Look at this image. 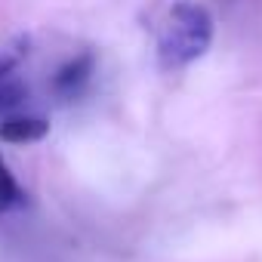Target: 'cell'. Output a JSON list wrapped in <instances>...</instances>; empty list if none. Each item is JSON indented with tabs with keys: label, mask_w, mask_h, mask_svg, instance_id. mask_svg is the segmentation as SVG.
<instances>
[{
	"label": "cell",
	"mask_w": 262,
	"mask_h": 262,
	"mask_svg": "<svg viewBox=\"0 0 262 262\" xmlns=\"http://www.w3.org/2000/svg\"><path fill=\"white\" fill-rule=\"evenodd\" d=\"M213 43V16L194 0L173 4L158 28V65L164 71H182L198 62Z\"/></svg>",
	"instance_id": "1"
},
{
	"label": "cell",
	"mask_w": 262,
	"mask_h": 262,
	"mask_svg": "<svg viewBox=\"0 0 262 262\" xmlns=\"http://www.w3.org/2000/svg\"><path fill=\"white\" fill-rule=\"evenodd\" d=\"M93 71H96V56L86 50V53H77L74 59H68L56 74H53V93L62 99V102H71L77 99L86 83L93 80Z\"/></svg>",
	"instance_id": "2"
},
{
	"label": "cell",
	"mask_w": 262,
	"mask_h": 262,
	"mask_svg": "<svg viewBox=\"0 0 262 262\" xmlns=\"http://www.w3.org/2000/svg\"><path fill=\"white\" fill-rule=\"evenodd\" d=\"M50 123L43 117H31V114H7L0 120V139L10 145H28V142H40L47 136Z\"/></svg>",
	"instance_id": "3"
},
{
	"label": "cell",
	"mask_w": 262,
	"mask_h": 262,
	"mask_svg": "<svg viewBox=\"0 0 262 262\" xmlns=\"http://www.w3.org/2000/svg\"><path fill=\"white\" fill-rule=\"evenodd\" d=\"M22 188H19V182H16V176L10 173V167H7V161L0 158V210H7V207H16V204H22Z\"/></svg>",
	"instance_id": "4"
},
{
	"label": "cell",
	"mask_w": 262,
	"mask_h": 262,
	"mask_svg": "<svg viewBox=\"0 0 262 262\" xmlns=\"http://www.w3.org/2000/svg\"><path fill=\"white\" fill-rule=\"evenodd\" d=\"M25 99V90L19 86V83H10V80H4L0 77V114H7V111H13L19 102Z\"/></svg>",
	"instance_id": "5"
},
{
	"label": "cell",
	"mask_w": 262,
	"mask_h": 262,
	"mask_svg": "<svg viewBox=\"0 0 262 262\" xmlns=\"http://www.w3.org/2000/svg\"><path fill=\"white\" fill-rule=\"evenodd\" d=\"M13 65H16V56H7V59H0V77H4V74L13 68Z\"/></svg>",
	"instance_id": "6"
}]
</instances>
